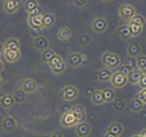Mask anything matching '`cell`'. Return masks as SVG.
Segmentation results:
<instances>
[{
	"instance_id": "obj_1",
	"label": "cell",
	"mask_w": 146,
	"mask_h": 137,
	"mask_svg": "<svg viewBox=\"0 0 146 137\" xmlns=\"http://www.w3.org/2000/svg\"><path fill=\"white\" fill-rule=\"evenodd\" d=\"M101 61L107 68H115L120 64V57L116 53L107 52L103 54Z\"/></svg>"
},
{
	"instance_id": "obj_2",
	"label": "cell",
	"mask_w": 146,
	"mask_h": 137,
	"mask_svg": "<svg viewBox=\"0 0 146 137\" xmlns=\"http://www.w3.org/2000/svg\"><path fill=\"white\" fill-rule=\"evenodd\" d=\"M78 90L76 87L73 85H68L65 87L60 91V97L67 101H72L78 98Z\"/></svg>"
},
{
	"instance_id": "obj_3",
	"label": "cell",
	"mask_w": 146,
	"mask_h": 137,
	"mask_svg": "<svg viewBox=\"0 0 146 137\" xmlns=\"http://www.w3.org/2000/svg\"><path fill=\"white\" fill-rule=\"evenodd\" d=\"M119 14L122 19L125 21H131L135 15V9L132 5L123 4L119 7Z\"/></svg>"
},
{
	"instance_id": "obj_4",
	"label": "cell",
	"mask_w": 146,
	"mask_h": 137,
	"mask_svg": "<svg viewBox=\"0 0 146 137\" xmlns=\"http://www.w3.org/2000/svg\"><path fill=\"white\" fill-rule=\"evenodd\" d=\"M110 81H111L112 84L117 88H123L128 82L127 76L125 74L119 72V71L113 74L111 78H110Z\"/></svg>"
},
{
	"instance_id": "obj_5",
	"label": "cell",
	"mask_w": 146,
	"mask_h": 137,
	"mask_svg": "<svg viewBox=\"0 0 146 137\" xmlns=\"http://www.w3.org/2000/svg\"><path fill=\"white\" fill-rule=\"evenodd\" d=\"M78 123V120L76 116L72 110L67 111L62 114L61 117V124L64 127H71L73 126L76 125Z\"/></svg>"
},
{
	"instance_id": "obj_6",
	"label": "cell",
	"mask_w": 146,
	"mask_h": 137,
	"mask_svg": "<svg viewBox=\"0 0 146 137\" xmlns=\"http://www.w3.org/2000/svg\"><path fill=\"white\" fill-rule=\"evenodd\" d=\"M71 110L74 113L75 116H76L78 120V123H82V122H85L86 120V111H85V108L83 105L82 104H76L74 105L72 107Z\"/></svg>"
},
{
	"instance_id": "obj_7",
	"label": "cell",
	"mask_w": 146,
	"mask_h": 137,
	"mask_svg": "<svg viewBox=\"0 0 146 137\" xmlns=\"http://www.w3.org/2000/svg\"><path fill=\"white\" fill-rule=\"evenodd\" d=\"M108 23L107 20L103 18H95L92 22V29L94 31L98 34L104 32L107 28Z\"/></svg>"
},
{
	"instance_id": "obj_8",
	"label": "cell",
	"mask_w": 146,
	"mask_h": 137,
	"mask_svg": "<svg viewBox=\"0 0 146 137\" xmlns=\"http://www.w3.org/2000/svg\"><path fill=\"white\" fill-rule=\"evenodd\" d=\"M76 134L79 137H87L91 134V128L87 122H82V123H78L76 129H75Z\"/></svg>"
},
{
	"instance_id": "obj_9",
	"label": "cell",
	"mask_w": 146,
	"mask_h": 137,
	"mask_svg": "<svg viewBox=\"0 0 146 137\" xmlns=\"http://www.w3.org/2000/svg\"><path fill=\"white\" fill-rule=\"evenodd\" d=\"M20 4L21 2L18 0H6L3 5V9L8 14L15 13L19 9Z\"/></svg>"
},
{
	"instance_id": "obj_10",
	"label": "cell",
	"mask_w": 146,
	"mask_h": 137,
	"mask_svg": "<svg viewBox=\"0 0 146 137\" xmlns=\"http://www.w3.org/2000/svg\"><path fill=\"white\" fill-rule=\"evenodd\" d=\"M27 21L30 27L32 29H43V15L28 16Z\"/></svg>"
},
{
	"instance_id": "obj_11",
	"label": "cell",
	"mask_w": 146,
	"mask_h": 137,
	"mask_svg": "<svg viewBox=\"0 0 146 137\" xmlns=\"http://www.w3.org/2000/svg\"><path fill=\"white\" fill-rule=\"evenodd\" d=\"M2 126L5 131H12L17 126V121L12 116H6L2 121Z\"/></svg>"
},
{
	"instance_id": "obj_12",
	"label": "cell",
	"mask_w": 146,
	"mask_h": 137,
	"mask_svg": "<svg viewBox=\"0 0 146 137\" xmlns=\"http://www.w3.org/2000/svg\"><path fill=\"white\" fill-rule=\"evenodd\" d=\"M33 44H34V47L36 49L44 51L49 47V41L46 37H44L43 35H41V36H39L34 39Z\"/></svg>"
},
{
	"instance_id": "obj_13",
	"label": "cell",
	"mask_w": 146,
	"mask_h": 137,
	"mask_svg": "<svg viewBox=\"0 0 146 137\" xmlns=\"http://www.w3.org/2000/svg\"><path fill=\"white\" fill-rule=\"evenodd\" d=\"M4 57L6 61L9 63H15L17 62L21 57V51L19 50H5Z\"/></svg>"
},
{
	"instance_id": "obj_14",
	"label": "cell",
	"mask_w": 146,
	"mask_h": 137,
	"mask_svg": "<svg viewBox=\"0 0 146 137\" xmlns=\"http://www.w3.org/2000/svg\"><path fill=\"white\" fill-rule=\"evenodd\" d=\"M123 131H124L123 126L119 122H117V121H113V122H112V123L110 124L107 130V132H111L113 134H115L116 135V136H118L119 137V136H121V135L123 134Z\"/></svg>"
},
{
	"instance_id": "obj_15",
	"label": "cell",
	"mask_w": 146,
	"mask_h": 137,
	"mask_svg": "<svg viewBox=\"0 0 146 137\" xmlns=\"http://www.w3.org/2000/svg\"><path fill=\"white\" fill-rule=\"evenodd\" d=\"M37 84H36V81L33 78H27L25 79L22 84V90L25 91V93H32L36 90Z\"/></svg>"
},
{
	"instance_id": "obj_16",
	"label": "cell",
	"mask_w": 146,
	"mask_h": 137,
	"mask_svg": "<svg viewBox=\"0 0 146 137\" xmlns=\"http://www.w3.org/2000/svg\"><path fill=\"white\" fill-rule=\"evenodd\" d=\"M142 75L143 73L139 68H135L127 75L128 82L132 84H138Z\"/></svg>"
},
{
	"instance_id": "obj_17",
	"label": "cell",
	"mask_w": 146,
	"mask_h": 137,
	"mask_svg": "<svg viewBox=\"0 0 146 137\" xmlns=\"http://www.w3.org/2000/svg\"><path fill=\"white\" fill-rule=\"evenodd\" d=\"M68 64L72 67H76L82 64V54L79 53H71L68 56Z\"/></svg>"
},
{
	"instance_id": "obj_18",
	"label": "cell",
	"mask_w": 146,
	"mask_h": 137,
	"mask_svg": "<svg viewBox=\"0 0 146 137\" xmlns=\"http://www.w3.org/2000/svg\"><path fill=\"white\" fill-rule=\"evenodd\" d=\"M97 75H98V80L100 82H105L110 80L112 75H113V73L109 68H102L98 71Z\"/></svg>"
},
{
	"instance_id": "obj_19",
	"label": "cell",
	"mask_w": 146,
	"mask_h": 137,
	"mask_svg": "<svg viewBox=\"0 0 146 137\" xmlns=\"http://www.w3.org/2000/svg\"><path fill=\"white\" fill-rule=\"evenodd\" d=\"M15 102L11 94H4L0 98V105L3 108H11L15 105Z\"/></svg>"
},
{
	"instance_id": "obj_20",
	"label": "cell",
	"mask_w": 146,
	"mask_h": 137,
	"mask_svg": "<svg viewBox=\"0 0 146 137\" xmlns=\"http://www.w3.org/2000/svg\"><path fill=\"white\" fill-rule=\"evenodd\" d=\"M116 33L118 34V36L123 40H127V39L132 37V34L130 32L129 25H121V26H119L116 30Z\"/></svg>"
},
{
	"instance_id": "obj_21",
	"label": "cell",
	"mask_w": 146,
	"mask_h": 137,
	"mask_svg": "<svg viewBox=\"0 0 146 137\" xmlns=\"http://www.w3.org/2000/svg\"><path fill=\"white\" fill-rule=\"evenodd\" d=\"M127 52L128 54L129 55V57H135L141 53V47L139 43H136V42L131 43L128 46Z\"/></svg>"
},
{
	"instance_id": "obj_22",
	"label": "cell",
	"mask_w": 146,
	"mask_h": 137,
	"mask_svg": "<svg viewBox=\"0 0 146 137\" xmlns=\"http://www.w3.org/2000/svg\"><path fill=\"white\" fill-rule=\"evenodd\" d=\"M21 48L20 42L15 38H9L4 45V50H19Z\"/></svg>"
},
{
	"instance_id": "obj_23",
	"label": "cell",
	"mask_w": 146,
	"mask_h": 137,
	"mask_svg": "<svg viewBox=\"0 0 146 137\" xmlns=\"http://www.w3.org/2000/svg\"><path fill=\"white\" fill-rule=\"evenodd\" d=\"M56 18L53 14L46 13L43 15V27L49 28L55 25Z\"/></svg>"
},
{
	"instance_id": "obj_24",
	"label": "cell",
	"mask_w": 146,
	"mask_h": 137,
	"mask_svg": "<svg viewBox=\"0 0 146 137\" xmlns=\"http://www.w3.org/2000/svg\"><path fill=\"white\" fill-rule=\"evenodd\" d=\"M144 104L139 100L137 96H135L129 103L130 110L133 112H140L143 109Z\"/></svg>"
},
{
	"instance_id": "obj_25",
	"label": "cell",
	"mask_w": 146,
	"mask_h": 137,
	"mask_svg": "<svg viewBox=\"0 0 146 137\" xmlns=\"http://www.w3.org/2000/svg\"><path fill=\"white\" fill-rule=\"evenodd\" d=\"M126 107V101L122 98H116L113 101V108L115 111L121 112Z\"/></svg>"
},
{
	"instance_id": "obj_26",
	"label": "cell",
	"mask_w": 146,
	"mask_h": 137,
	"mask_svg": "<svg viewBox=\"0 0 146 137\" xmlns=\"http://www.w3.org/2000/svg\"><path fill=\"white\" fill-rule=\"evenodd\" d=\"M129 27L130 32L132 34V37H138L141 34V32L143 31V26L140 25L136 23L129 21Z\"/></svg>"
},
{
	"instance_id": "obj_27",
	"label": "cell",
	"mask_w": 146,
	"mask_h": 137,
	"mask_svg": "<svg viewBox=\"0 0 146 137\" xmlns=\"http://www.w3.org/2000/svg\"><path fill=\"white\" fill-rule=\"evenodd\" d=\"M91 100L95 104H102L105 102L102 90L96 89L91 98Z\"/></svg>"
},
{
	"instance_id": "obj_28",
	"label": "cell",
	"mask_w": 146,
	"mask_h": 137,
	"mask_svg": "<svg viewBox=\"0 0 146 137\" xmlns=\"http://www.w3.org/2000/svg\"><path fill=\"white\" fill-rule=\"evenodd\" d=\"M58 38L61 41H66L68 39L70 38L72 35V31L68 27H63L60 28L58 31Z\"/></svg>"
},
{
	"instance_id": "obj_29",
	"label": "cell",
	"mask_w": 146,
	"mask_h": 137,
	"mask_svg": "<svg viewBox=\"0 0 146 137\" xmlns=\"http://www.w3.org/2000/svg\"><path fill=\"white\" fill-rule=\"evenodd\" d=\"M12 96H13L14 100H15V104H21V103L24 102L25 100L27 94L25 93L22 89H18V90H16V91L14 92L13 95Z\"/></svg>"
},
{
	"instance_id": "obj_30",
	"label": "cell",
	"mask_w": 146,
	"mask_h": 137,
	"mask_svg": "<svg viewBox=\"0 0 146 137\" xmlns=\"http://www.w3.org/2000/svg\"><path fill=\"white\" fill-rule=\"evenodd\" d=\"M102 91L105 102H110V101H112L116 98V94L113 89L105 88L102 90Z\"/></svg>"
},
{
	"instance_id": "obj_31",
	"label": "cell",
	"mask_w": 146,
	"mask_h": 137,
	"mask_svg": "<svg viewBox=\"0 0 146 137\" xmlns=\"http://www.w3.org/2000/svg\"><path fill=\"white\" fill-rule=\"evenodd\" d=\"M56 53L52 49H49L47 48L46 50H45L44 51H43L42 53V55H41V59L44 63H50V61L52 59V58L54 57Z\"/></svg>"
},
{
	"instance_id": "obj_32",
	"label": "cell",
	"mask_w": 146,
	"mask_h": 137,
	"mask_svg": "<svg viewBox=\"0 0 146 137\" xmlns=\"http://www.w3.org/2000/svg\"><path fill=\"white\" fill-rule=\"evenodd\" d=\"M91 37L89 34L84 33V34H80L78 39V44L82 47H85V46L88 45L89 43H91Z\"/></svg>"
},
{
	"instance_id": "obj_33",
	"label": "cell",
	"mask_w": 146,
	"mask_h": 137,
	"mask_svg": "<svg viewBox=\"0 0 146 137\" xmlns=\"http://www.w3.org/2000/svg\"><path fill=\"white\" fill-rule=\"evenodd\" d=\"M38 5H40V4H39V2L36 0H27V1L25 2V10L27 11V13L29 14L34 9H36Z\"/></svg>"
},
{
	"instance_id": "obj_34",
	"label": "cell",
	"mask_w": 146,
	"mask_h": 137,
	"mask_svg": "<svg viewBox=\"0 0 146 137\" xmlns=\"http://www.w3.org/2000/svg\"><path fill=\"white\" fill-rule=\"evenodd\" d=\"M52 71L53 72L56 73V74H60V73L64 72V71L66 70V63H64V61H62L60 63L57 64L56 66H53L52 67H50Z\"/></svg>"
},
{
	"instance_id": "obj_35",
	"label": "cell",
	"mask_w": 146,
	"mask_h": 137,
	"mask_svg": "<svg viewBox=\"0 0 146 137\" xmlns=\"http://www.w3.org/2000/svg\"><path fill=\"white\" fill-rule=\"evenodd\" d=\"M130 21H132V22L136 23V24H139V25L143 26L144 24L145 23V18L140 14H135Z\"/></svg>"
},
{
	"instance_id": "obj_36",
	"label": "cell",
	"mask_w": 146,
	"mask_h": 137,
	"mask_svg": "<svg viewBox=\"0 0 146 137\" xmlns=\"http://www.w3.org/2000/svg\"><path fill=\"white\" fill-rule=\"evenodd\" d=\"M124 65H126V66H129V67L132 68L133 69H135V67L137 66L136 58L132 57H127V58L125 59V61H124Z\"/></svg>"
},
{
	"instance_id": "obj_37",
	"label": "cell",
	"mask_w": 146,
	"mask_h": 137,
	"mask_svg": "<svg viewBox=\"0 0 146 137\" xmlns=\"http://www.w3.org/2000/svg\"><path fill=\"white\" fill-rule=\"evenodd\" d=\"M62 61H63V60H62V58L59 55L56 54L54 57H52V59L50 61L49 65H50V67H52V66H56V65H57V64L60 63H62Z\"/></svg>"
},
{
	"instance_id": "obj_38",
	"label": "cell",
	"mask_w": 146,
	"mask_h": 137,
	"mask_svg": "<svg viewBox=\"0 0 146 137\" xmlns=\"http://www.w3.org/2000/svg\"><path fill=\"white\" fill-rule=\"evenodd\" d=\"M137 62V66L139 67V68L143 67L144 66L146 65V56L145 55H141V56H139L137 57L136 59Z\"/></svg>"
},
{
	"instance_id": "obj_39",
	"label": "cell",
	"mask_w": 146,
	"mask_h": 137,
	"mask_svg": "<svg viewBox=\"0 0 146 137\" xmlns=\"http://www.w3.org/2000/svg\"><path fill=\"white\" fill-rule=\"evenodd\" d=\"M95 90L96 89L93 86H91V85L87 86L84 90V95L87 98H91V96Z\"/></svg>"
},
{
	"instance_id": "obj_40",
	"label": "cell",
	"mask_w": 146,
	"mask_h": 137,
	"mask_svg": "<svg viewBox=\"0 0 146 137\" xmlns=\"http://www.w3.org/2000/svg\"><path fill=\"white\" fill-rule=\"evenodd\" d=\"M132 70H133V68L123 64V66H121L120 68H119V72H120L123 73V74H125V75L127 76Z\"/></svg>"
},
{
	"instance_id": "obj_41",
	"label": "cell",
	"mask_w": 146,
	"mask_h": 137,
	"mask_svg": "<svg viewBox=\"0 0 146 137\" xmlns=\"http://www.w3.org/2000/svg\"><path fill=\"white\" fill-rule=\"evenodd\" d=\"M136 96L138 97V98H139V100L143 103L144 104H146V88L142 89Z\"/></svg>"
},
{
	"instance_id": "obj_42",
	"label": "cell",
	"mask_w": 146,
	"mask_h": 137,
	"mask_svg": "<svg viewBox=\"0 0 146 137\" xmlns=\"http://www.w3.org/2000/svg\"><path fill=\"white\" fill-rule=\"evenodd\" d=\"M42 13V8L40 5H38L36 9H34L31 12L28 14V16H36V15H41Z\"/></svg>"
},
{
	"instance_id": "obj_43",
	"label": "cell",
	"mask_w": 146,
	"mask_h": 137,
	"mask_svg": "<svg viewBox=\"0 0 146 137\" xmlns=\"http://www.w3.org/2000/svg\"><path fill=\"white\" fill-rule=\"evenodd\" d=\"M31 35L34 38H36L37 37L41 36L42 35V29H32L31 28Z\"/></svg>"
},
{
	"instance_id": "obj_44",
	"label": "cell",
	"mask_w": 146,
	"mask_h": 137,
	"mask_svg": "<svg viewBox=\"0 0 146 137\" xmlns=\"http://www.w3.org/2000/svg\"><path fill=\"white\" fill-rule=\"evenodd\" d=\"M138 84L142 89L146 88V74H143L141 77Z\"/></svg>"
},
{
	"instance_id": "obj_45",
	"label": "cell",
	"mask_w": 146,
	"mask_h": 137,
	"mask_svg": "<svg viewBox=\"0 0 146 137\" xmlns=\"http://www.w3.org/2000/svg\"><path fill=\"white\" fill-rule=\"evenodd\" d=\"M73 3L78 7H82L84 6L85 5L88 3V1L87 0H74L73 1Z\"/></svg>"
},
{
	"instance_id": "obj_46",
	"label": "cell",
	"mask_w": 146,
	"mask_h": 137,
	"mask_svg": "<svg viewBox=\"0 0 146 137\" xmlns=\"http://www.w3.org/2000/svg\"><path fill=\"white\" fill-rule=\"evenodd\" d=\"M50 137H64V135L62 131H60V130H56V131L52 132Z\"/></svg>"
},
{
	"instance_id": "obj_47",
	"label": "cell",
	"mask_w": 146,
	"mask_h": 137,
	"mask_svg": "<svg viewBox=\"0 0 146 137\" xmlns=\"http://www.w3.org/2000/svg\"><path fill=\"white\" fill-rule=\"evenodd\" d=\"M139 118L141 119V120L145 121L146 120V110H141L140 111V116H139Z\"/></svg>"
},
{
	"instance_id": "obj_48",
	"label": "cell",
	"mask_w": 146,
	"mask_h": 137,
	"mask_svg": "<svg viewBox=\"0 0 146 137\" xmlns=\"http://www.w3.org/2000/svg\"><path fill=\"white\" fill-rule=\"evenodd\" d=\"M71 108H72V107H71L70 106H68V105H65V106H62V107L61 109L63 111V114H64V113H66V112L69 111V110H71Z\"/></svg>"
},
{
	"instance_id": "obj_49",
	"label": "cell",
	"mask_w": 146,
	"mask_h": 137,
	"mask_svg": "<svg viewBox=\"0 0 146 137\" xmlns=\"http://www.w3.org/2000/svg\"><path fill=\"white\" fill-rule=\"evenodd\" d=\"M104 137H119V136L115 134H113V133H111V132H106V134H105Z\"/></svg>"
},
{
	"instance_id": "obj_50",
	"label": "cell",
	"mask_w": 146,
	"mask_h": 137,
	"mask_svg": "<svg viewBox=\"0 0 146 137\" xmlns=\"http://www.w3.org/2000/svg\"><path fill=\"white\" fill-rule=\"evenodd\" d=\"M139 135H140L141 137H146V129L142 130V131L141 132V133H140Z\"/></svg>"
},
{
	"instance_id": "obj_51",
	"label": "cell",
	"mask_w": 146,
	"mask_h": 137,
	"mask_svg": "<svg viewBox=\"0 0 146 137\" xmlns=\"http://www.w3.org/2000/svg\"><path fill=\"white\" fill-rule=\"evenodd\" d=\"M139 69H140V70L142 72V73H143V74H146V65L145 66H144L143 67L140 68Z\"/></svg>"
},
{
	"instance_id": "obj_52",
	"label": "cell",
	"mask_w": 146,
	"mask_h": 137,
	"mask_svg": "<svg viewBox=\"0 0 146 137\" xmlns=\"http://www.w3.org/2000/svg\"><path fill=\"white\" fill-rule=\"evenodd\" d=\"M3 50H4V45L0 42V55H1V53H2V52H3Z\"/></svg>"
},
{
	"instance_id": "obj_53",
	"label": "cell",
	"mask_w": 146,
	"mask_h": 137,
	"mask_svg": "<svg viewBox=\"0 0 146 137\" xmlns=\"http://www.w3.org/2000/svg\"><path fill=\"white\" fill-rule=\"evenodd\" d=\"M3 68H4V65H3L2 62L1 61V59H0V72L3 70Z\"/></svg>"
},
{
	"instance_id": "obj_54",
	"label": "cell",
	"mask_w": 146,
	"mask_h": 137,
	"mask_svg": "<svg viewBox=\"0 0 146 137\" xmlns=\"http://www.w3.org/2000/svg\"><path fill=\"white\" fill-rule=\"evenodd\" d=\"M2 84H3V78H2V75L0 74V88L2 87Z\"/></svg>"
},
{
	"instance_id": "obj_55",
	"label": "cell",
	"mask_w": 146,
	"mask_h": 137,
	"mask_svg": "<svg viewBox=\"0 0 146 137\" xmlns=\"http://www.w3.org/2000/svg\"><path fill=\"white\" fill-rule=\"evenodd\" d=\"M132 137H141L140 135H135V136H133Z\"/></svg>"
},
{
	"instance_id": "obj_56",
	"label": "cell",
	"mask_w": 146,
	"mask_h": 137,
	"mask_svg": "<svg viewBox=\"0 0 146 137\" xmlns=\"http://www.w3.org/2000/svg\"><path fill=\"white\" fill-rule=\"evenodd\" d=\"M1 97H2V96H0V98H1Z\"/></svg>"
}]
</instances>
